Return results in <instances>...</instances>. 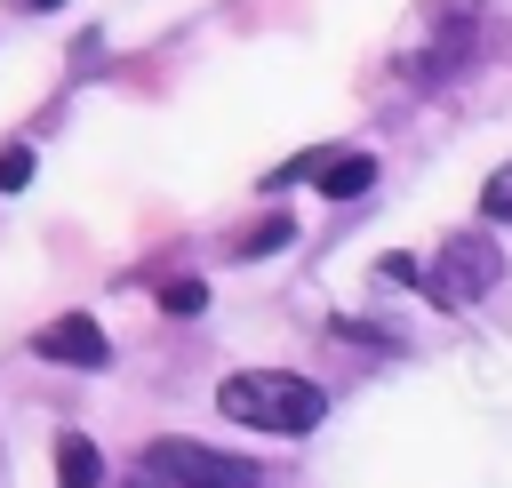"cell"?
<instances>
[{
  "label": "cell",
  "mask_w": 512,
  "mask_h": 488,
  "mask_svg": "<svg viewBox=\"0 0 512 488\" xmlns=\"http://www.w3.org/2000/svg\"><path fill=\"white\" fill-rule=\"evenodd\" d=\"M376 272H384V280H400V288H432V264H416V256H384Z\"/></svg>",
  "instance_id": "8fae6325"
},
{
  "label": "cell",
  "mask_w": 512,
  "mask_h": 488,
  "mask_svg": "<svg viewBox=\"0 0 512 488\" xmlns=\"http://www.w3.org/2000/svg\"><path fill=\"white\" fill-rule=\"evenodd\" d=\"M288 240H296V216H264V224H248V240H240L232 256L256 264V256H272V248H288Z\"/></svg>",
  "instance_id": "ba28073f"
},
{
  "label": "cell",
  "mask_w": 512,
  "mask_h": 488,
  "mask_svg": "<svg viewBox=\"0 0 512 488\" xmlns=\"http://www.w3.org/2000/svg\"><path fill=\"white\" fill-rule=\"evenodd\" d=\"M16 8H64V0H16Z\"/></svg>",
  "instance_id": "4fadbf2b"
},
{
  "label": "cell",
  "mask_w": 512,
  "mask_h": 488,
  "mask_svg": "<svg viewBox=\"0 0 512 488\" xmlns=\"http://www.w3.org/2000/svg\"><path fill=\"white\" fill-rule=\"evenodd\" d=\"M56 488H104V456L88 432H56Z\"/></svg>",
  "instance_id": "52a82bcc"
},
{
  "label": "cell",
  "mask_w": 512,
  "mask_h": 488,
  "mask_svg": "<svg viewBox=\"0 0 512 488\" xmlns=\"http://www.w3.org/2000/svg\"><path fill=\"white\" fill-rule=\"evenodd\" d=\"M472 16H480V0H424V16H416L424 40L400 48V72H408L416 88H440V80L480 48V24H472Z\"/></svg>",
  "instance_id": "3957f363"
},
{
  "label": "cell",
  "mask_w": 512,
  "mask_h": 488,
  "mask_svg": "<svg viewBox=\"0 0 512 488\" xmlns=\"http://www.w3.org/2000/svg\"><path fill=\"white\" fill-rule=\"evenodd\" d=\"M216 408H224L232 424H256V432H288V440H304V432L328 416V392H320L312 376H288V368H240V376H224Z\"/></svg>",
  "instance_id": "6da1fadb"
},
{
  "label": "cell",
  "mask_w": 512,
  "mask_h": 488,
  "mask_svg": "<svg viewBox=\"0 0 512 488\" xmlns=\"http://www.w3.org/2000/svg\"><path fill=\"white\" fill-rule=\"evenodd\" d=\"M160 304H168L176 320H192V312L208 304V288H200V280H168V288H160Z\"/></svg>",
  "instance_id": "30bf717a"
},
{
  "label": "cell",
  "mask_w": 512,
  "mask_h": 488,
  "mask_svg": "<svg viewBox=\"0 0 512 488\" xmlns=\"http://www.w3.org/2000/svg\"><path fill=\"white\" fill-rule=\"evenodd\" d=\"M312 184H320L328 200H360V192L376 184V160H368V152H320Z\"/></svg>",
  "instance_id": "8992f818"
},
{
  "label": "cell",
  "mask_w": 512,
  "mask_h": 488,
  "mask_svg": "<svg viewBox=\"0 0 512 488\" xmlns=\"http://www.w3.org/2000/svg\"><path fill=\"white\" fill-rule=\"evenodd\" d=\"M120 488H256V464L200 440H144Z\"/></svg>",
  "instance_id": "7a4b0ae2"
},
{
  "label": "cell",
  "mask_w": 512,
  "mask_h": 488,
  "mask_svg": "<svg viewBox=\"0 0 512 488\" xmlns=\"http://www.w3.org/2000/svg\"><path fill=\"white\" fill-rule=\"evenodd\" d=\"M504 280V256L488 232H448L440 256H432V304H472Z\"/></svg>",
  "instance_id": "277c9868"
},
{
  "label": "cell",
  "mask_w": 512,
  "mask_h": 488,
  "mask_svg": "<svg viewBox=\"0 0 512 488\" xmlns=\"http://www.w3.org/2000/svg\"><path fill=\"white\" fill-rule=\"evenodd\" d=\"M32 168H40V160H32V144H8V152H0V192H24V184H32Z\"/></svg>",
  "instance_id": "9c48e42d"
},
{
  "label": "cell",
  "mask_w": 512,
  "mask_h": 488,
  "mask_svg": "<svg viewBox=\"0 0 512 488\" xmlns=\"http://www.w3.org/2000/svg\"><path fill=\"white\" fill-rule=\"evenodd\" d=\"M480 208H488V216H512V168H496V176H488V192H480Z\"/></svg>",
  "instance_id": "7c38bea8"
},
{
  "label": "cell",
  "mask_w": 512,
  "mask_h": 488,
  "mask_svg": "<svg viewBox=\"0 0 512 488\" xmlns=\"http://www.w3.org/2000/svg\"><path fill=\"white\" fill-rule=\"evenodd\" d=\"M32 352H40V360H56V368H104V360H112V344H104V328H96L88 312L48 320V328L32 336Z\"/></svg>",
  "instance_id": "5b68a950"
}]
</instances>
